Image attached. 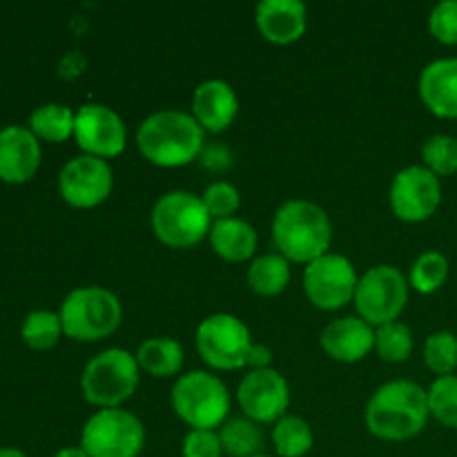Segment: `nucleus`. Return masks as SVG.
Masks as SVG:
<instances>
[{"label":"nucleus","mask_w":457,"mask_h":457,"mask_svg":"<svg viewBox=\"0 0 457 457\" xmlns=\"http://www.w3.org/2000/svg\"><path fill=\"white\" fill-rule=\"evenodd\" d=\"M431 411L428 393L411 379L382 384L366 404L364 420L369 431L379 440L404 442L424 431Z\"/></svg>","instance_id":"f257e3e1"},{"label":"nucleus","mask_w":457,"mask_h":457,"mask_svg":"<svg viewBox=\"0 0 457 457\" xmlns=\"http://www.w3.org/2000/svg\"><path fill=\"white\" fill-rule=\"evenodd\" d=\"M272 239L288 262L312 263L324 257L333 244V221L320 204L288 199L272 219Z\"/></svg>","instance_id":"f03ea898"},{"label":"nucleus","mask_w":457,"mask_h":457,"mask_svg":"<svg viewBox=\"0 0 457 457\" xmlns=\"http://www.w3.org/2000/svg\"><path fill=\"white\" fill-rule=\"evenodd\" d=\"M138 152L161 168H179L201 154L205 145V129L192 112L159 110L152 112L137 132Z\"/></svg>","instance_id":"7ed1b4c3"},{"label":"nucleus","mask_w":457,"mask_h":457,"mask_svg":"<svg viewBox=\"0 0 457 457\" xmlns=\"http://www.w3.org/2000/svg\"><path fill=\"white\" fill-rule=\"evenodd\" d=\"M62 333L76 342H98L110 337L123 321V303L101 286L74 288L61 303Z\"/></svg>","instance_id":"20e7f679"},{"label":"nucleus","mask_w":457,"mask_h":457,"mask_svg":"<svg viewBox=\"0 0 457 457\" xmlns=\"http://www.w3.org/2000/svg\"><path fill=\"white\" fill-rule=\"evenodd\" d=\"M137 355L123 348H105L85 364L80 375V391L89 404L98 409H119L134 395L138 386Z\"/></svg>","instance_id":"39448f33"},{"label":"nucleus","mask_w":457,"mask_h":457,"mask_svg":"<svg viewBox=\"0 0 457 457\" xmlns=\"http://www.w3.org/2000/svg\"><path fill=\"white\" fill-rule=\"evenodd\" d=\"M172 409L192 428H221L230 415L228 386L208 370H190L172 386Z\"/></svg>","instance_id":"423d86ee"},{"label":"nucleus","mask_w":457,"mask_h":457,"mask_svg":"<svg viewBox=\"0 0 457 457\" xmlns=\"http://www.w3.org/2000/svg\"><path fill=\"white\" fill-rule=\"evenodd\" d=\"M152 230L170 248H190L210 235L212 219L201 196L187 190H170L152 208Z\"/></svg>","instance_id":"0eeeda50"},{"label":"nucleus","mask_w":457,"mask_h":457,"mask_svg":"<svg viewBox=\"0 0 457 457\" xmlns=\"http://www.w3.org/2000/svg\"><path fill=\"white\" fill-rule=\"evenodd\" d=\"M145 445V427L125 409H101L85 422L80 449L89 457H138Z\"/></svg>","instance_id":"6e6552de"},{"label":"nucleus","mask_w":457,"mask_h":457,"mask_svg":"<svg viewBox=\"0 0 457 457\" xmlns=\"http://www.w3.org/2000/svg\"><path fill=\"white\" fill-rule=\"evenodd\" d=\"M357 315L370 326H384L397 321L409 303V279L391 263L369 268L357 281L355 290Z\"/></svg>","instance_id":"1a4fd4ad"},{"label":"nucleus","mask_w":457,"mask_h":457,"mask_svg":"<svg viewBox=\"0 0 457 457\" xmlns=\"http://www.w3.org/2000/svg\"><path fill=\"white\" fill-rule=\"evenodd\" d=\"M201 360L217 370H237L248 364L253 335L250 328L230 312L205 317L195 335Z\"/></svg>","instance_id":"9d476101"},{"label":"nucleus","mask_w":457,"mask_h":457,"mask_svg":"<svg viewBox=\"0 0 457 457\" xmlns=\"http://www.w3.org/2000/svg\"><path fill=\"white\" fill-rule=\"evenodd\" d=\"M357 281L360 277L351 259L337 253H326L303 270L306 297L321 311H337L351 303L355 299Z\"/></svg>","instance_id":"9b49d317"},{"label":"nucleus","mask_w":457,"mask_h":457,"mask_svg":"<svg viewBox=\"0 0 457 457\" xmlns=\"http://www.w3.org/2000/svg\"><path fill=\"white\" fill-rule=\"evenodd\" d=\"M388 201L402 221H427L442 204L440 177L424 165H409L393 179Z\"/></svg>","instance_id":"f8f14e48"},{"label":"nucleus","mask_w":457,"mask_h":457,"mask_svg":"<svg viewBox=\"0 0 457 457\" xmlns=\"http://www.w3.org/2000/svg\"><path fill=\"white\" fill-rule=\"evenodd\" d=\"M74 137L83 154L112 159L125 150L128 129L116 110L103 103H83L76 110Z\"/></svg>","instance_id":"ddd939ff"},{"label":"nucleus","mask_w":457,"mask_h":457,"mask_svg":"<svg viewBox=\"0 0 457 457\" xmlns=\"http://www.w3.org/2000/svg\"><path fill=\"white\" fill-rule=\"evenodd\" d=\"M114 172L101 156L79 154L62 165L58 174L61 196L74 208H94L110 196Z\"/></svg>","instance_id":"4468645a"},{"label":"nucleus","mask_w":457,"mask_h":457,"mask_svg":"<svg viewBox=\"0 0 457 457\" xmlns=\"http://www.w3.org/2000/svg\"><path fill=\"white\" fill-rule=\"evenodd\" d=\"M237 400L245 418L257 424L277 422L290 406V386L279 370L257 369L244 375L237 388Z\"/></svg>","instance_id":"2eb2a0df"},{"label":"nucleus","mask_w":457,"mask_h":457,"mask_svg":"<svg viewBox=\"0 0 457 457\" xmlns=\"http://www.w3.org/2000/svg\"><path fill=\"white\" fill-rule=\"evenodd\" d=\"M38 137L22 125H7L0 129V181L25 183L40 165Z\"/></svg>","instance_id":"dca6fc26"},{"label":"nucleus","mask_w":457,"mask_h":457,"mask_svg":"<svg viewBox=\"0 0 457 457\" xmlns=\"http://www.w3.org/2000/svg\"><path fill=\"white\" fill-rule=\"evenodd\" d=\"M239 114V96L223 79H208L192 94V116L205 132H223Z\"/></svg>","instance_id":"f3484780"},{"label":"nucleus","mask_w":457,"mask_h":457,"mask_svg":"<svg viewBox=\"0 0 457 457\" xmlns=\"http://www.w3.org/2000/svg\"><path fill=\"white\" fill-rule=\"evenodd\" d=\"M320 342L326 355L333 357L335 361L353 364V361L364 360L375 348V330L360 315L337 317L326 324Z\"/></svg>","instance_id":"a211bd4d"},{"label":"nucleus","mask_w":457,"mask_h":457,"mask_svg":"<svg viewBox=\"0 0 457 457\" xmlns=\"http://www.w3.org/2000/svg\"><path fill=\"white\" fill-rule=\"evenodd\" d=\"M254 21L266 40L277 45L295 43L308 27V7L302 0H262Z\"/></svg>","instance_id":"6ab92c4d"},{"label":"nucleus","mask_w":457,"mask_h":457,"mask_svg":"<svg viewBox=\"0 0 457 457\" xmlns=\"http://www.w3.org/2000/svg\"><path fill=\"white\" fill-rule=\"evenodd\" d=\"M420 98L440 119H457V58L428 62L418 80Z\"/></svg>","instance_id":"aec40b11"},{"label":"nucleus","mask_w":457,"mask_h":457,"mask_svg":"<svg viewBox=\"0 0 457 457\" xmlns=\"http://www.w3.org/2000/svg\"><path fill=\"white\" fill-rule=\"evenodd\" d=\"M208 237L214 253L232 263L245 262V259L253 257L259 244L257 230H254L253 223H248L245 219L239 217L212 221Z\"/></svg>","instance_id":"412c9836"},{"label":"nucleus","mask_w":457,"mask_h":457,"mask_svg":"<svg viewBox=\"0 0 457 457\" xmlns=\"http://www.w3.org/2000/svg\"><path fill=\"white\" fill-rule=\"evenodd\" d=\"M137 361L154 378H172L183 366V346L172 337H147L138 344Z\"/></svg>","instance_id":"4be33fe9"},{"label":"nucleus","mask_w":457,"mask_h":457,"mask_svg":"<svg viewBox=\"0 0 457 457\" xmlns=\"http://www.w3.org/2000/svg\"><path fill=\"white\" fill-rule=\"evenodd\" d=\"M290 284V262L279 253H266L253 259L248 268V286L257 295L272 297Z\"/></svg>","instance_id":"5701e85b"},{"label":"nucleus","mask_w":457,"mask_h":457,"mask_svg":"<svg viewBox=\"0 0 457 457\" xmlns=\"http://www.w3.org/2000/svg\"><path fill=\"white\" fill-rule=\"evenodd\" d=\"M76 112L61 103H45L38 105L29 116V129L45 141L61 143L74 134Z\"/></svg>","instance_id":"b1692460"},{"label":"nucleus","mask_w":457,"mask_h":457,"mask_svg":"<svg viewBox=\"0 0 457 457\" xmlns=\"http://www.w3.org/2000/svg\"><path fill=\"white\" fill-rule=\"evenodd\" d=\"M272 445L279 457H303L315 445L311 424L299 415H288L277 420L272 428Z\"/></svg>","instance_id":"393cba45"},{"label":"nucleus","mask_w":457,"mask_h":457,"mask_svg":"<svg viewBox=\"0 0 457 457\" xmlns=\"http://www.w3.org/2000/svg\"><path fill=\"white\" fill-rule=\"evenodd\" d=\"M223 453L230 457H250L262 453L263 433L257 422L248 418H230L219 431Z\"/></svg>","instance_id":"a878e982"},{"label":"nucleus","mask_w":457,"mask_h":457,"mask_svg":"<svg viewBox=\"0 0 457 457\" xmlns=\"http://www.w3.org/2000/svg\"><path fill=\"white\" fill-rule=\"evenodd\" d=\"M62 321L58 312L52 311H31L21 326V337L34 351H47L54 348L61 339Z\"/></svg>","instance_id":"bb28decb"},{"label":"nucleus","mask_w":457,"mask_h":457,"mask_svg":"<svg viewBox=\"0 0 457 457\" xmlns=\"http://www.w3.org/2000/svg\"><path fill=\"white\" fill-rule=\"evenodd\" d=\"M446 277H449V259L437 250H427L411 266L409 284L418 293L433 295L445 286Z\"/></svg>","instance_id":"cd10ccee"},{"label":"nucleus","mask_w":457,"mask_h":457,"mask_svg":"<svg viewBox=\"0 0 457 457\" xmlns=\"http://www.w3.org/2000/svg\"><path fill=\"white\" fill-rule=\"evenodd\" d=\"M375 351L384 361H406L413 353V330L402 321L375 328Z\"/></svg>","instance_id":"c85d7f7f"},{"label":"nucleus","mask_w":457,"mask_h":457,"mask_svg":"<svg viewBox=\"0 0 457 457\" xmlns=\"http://www.w3.org/2000/svg\"><path fill=\"white\" fill-rule=\"evenodd\" d=\"M424 168L437 177L457 174V137L453 134H433L422 145Z\"/></svg>","instance_id":"c756f323"},{"label":"nucleus","mask_w":457,"mask_h":457,"mask_svg":"<svg viewBox=\"0 0 457 457\" xmlns=\"http://www.w3.org/2000/svg\"><path fill=\"white\" fill-rule=\"evenodd\" d=\"M424 364L442 375H453L457 369V335L451 330H437L424 342Z\"/></svg>","instance_id":"7c9ffc66"},{"label":"nucleus","mask_w":457,"mask_h":457,"mask_svg":"<svg viewBox=\"0 0 457 457\" xmlns=\"http://www.w3.org/2000/svg\"><path fill=\"white\" fill-rule=\"evenodd\" d=\"M427 393L433 418L445 427L457 428V375H442Z\"/></svg>","instance_id":"2f4dec72"},{"label":"nucleus","mask_w":457,"mask_h":457,"mask_svg":"<svg viewBox=\"0 0 457 457\" xmlns=\"http://www.w3.org/2000/svg\"><path fill=\"white\" fill-rule=\"evenodd\" d=\"M201 201H204L210 219L219 221V219L235 217L241 205V195L230 181H212L210 186H205Z\"/></svg>","instance_id":"473e14b6"},{"label":"nucleus","mask_w":457,"mask_h":457,"mask_svg":"<svg viewBox=\"0 0 457 457\" xmlns=\"http://www.w3.org/2000/svg\"><path fill=\"white\" fill-rule=\"evenodd\" d=\"M428 31L445 45H457V0H442L428 13Z\"/></svg>","instance_id":"72a5a7b5"},{"label":"nucleus","mask_w":457,"mask_h":457,"mask_svg":"<svg viewBox=\"0 0 457 457\" xmlns=\"http://www.w3.org/2000/svg\"><path fill=\"white\" fill-rule=\"evenodd\" d=\"M181 453L183 457H221V437H219L217 431H210V428H192L183 437Z\"/></svg>","instance_id":"f704fd0d"},{"label":"nucleus","mask_w":457,"mask_h":457,"mask_svg":"<svg viewBox=\"0 0 457 457\" xmlns=\"http://www.w3.org/2000/svg\"><path fill=\"white\" fill-rule=\"evenodd\" d=\"M201 163H204L205 170H212V172H223L232 165V152L230 147L223 145L221 141L205 143L204 150L199 154Z\"/></svg>","instance_id":"c9c22d12"},{"label":"nucleus","mask_w":457,"mask_h":457,"mask_svg":"<svg viewBox=\"0 0 457 457\" xmlns=\"http://www.w3.org/2000/svg\"><path fill=\"white\" fill-rule=\"evenodd\" d=\"M270 361H272V351L266 346V344H253L250 348V355H248V364L253 370L257 369H270Z\"/></svg>","instance_id":"e433bc0d"},{"label":"nucleus","mask_w":457,"mask_h":457,"mask_svg":"<svg viewBox=\"0 0 457 457\" xmlns=\"http://www.w3.org/2000/svg\"><path fill=\"white\" fill-rule=\"evenodd\" d=\"M58 70H61V74L67 76V79H74V76H79L80 71L85 70L83 54H80V52H70L61 61V67H58Z\"/></svg>","instance_id":"4c0bfd02"},{"label":"nucleus","mask_w":457,"mask_h":457,"mask_svg":"<svg viewBox=\"0 0 457 457\" xmlns=\"http://www.w3.org/2000/svg\"><path fill=\"white\" fill-rule=\"evenodd\" d=\"M54 457H89L80 446H65V449L56 451Z\"/></svg>","instance_id":"58836bf2"},{"label":"nucleus","mask_w":457,"mask_h":457,"mask_svg":"<svg viewBox=\"0 0 457 457\" xmlns=\"http://www.w3.org/2000/svg\"><path fill=\"white\" fill-rule=\"evenodd\" d=\"M0 457H27L21 449H12V446H3L0 449Z\"/></svg>","instance_id":"ea45409f"},{"label":"nucleus","mask_w":457,"mask_h":457,"mask_svg":"<svg viewBox=\"0 0 457 457\" xmlns=\"http://www.w3.org/2000/svg\"><path fill=\"white\" fill-rule=\"evenodd\" d=\"M250 457H272V455H266V453H257V455H250Z\"/></svg>","instance_id":"a19ab883"}]
</instances>
